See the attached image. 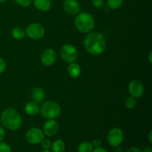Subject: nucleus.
<instances>
[{
  "label": "nucleus",
  "instance_id": "2f4dec72",
  "mask_svg": "<svg viewBox=\"0 0 152 152\" xmlns=\"http://www.w3.org/2000/svg\"><path fill=\"white\" fill-rule=\"evenodd\" d=\"M152 131H150L149 133H148V141H149L150 143H152Z\"/></svg>",
  "mask_w": 152,
  "mask_h": 152
},
{
  "label": "nucleus",
  "instance_id": "1a4fd4ad",
  "mask_svg": "<svg viewBox=\"0 0 152 152\" xmlns=\"http://www.w3.org/2000/svg\"><path fill=\"white\" fill-rule=\"evenodd\" d=\"M129 91L134 98H140L144 94V86L140 80H133L129 85Z\"/></svg>",
  "mask_w": 152,
  "mask_h": 152
},
{
  "label": "nucleus",
  "instance_id": "cd10ccee",
  "mask_svg": "<svg viewBox=\"0 0 152 152\" xmlns=\"http://www.w3.org/2000/svg\"><path fill=\"white\" fill-rule=\"evenodd\" d=\"M126 152H142V151L137 147H131L126 151Z\"/></svg>",
  "mask_w": 152,
  "mask_h": 152
},
{
  "label": "nucleus",
  "instance_id": "4468645a",
  "mask_svg": "<svg viewBox=\"0 0 152 152\" xmlns=\"http://www.w3.org/2000/svg\"><path fill=\"white\" fill-rule=\"evenodd\" d=\"M25 111L29 116L37 115L39 112V107L38 103L34 101L28 102L25 106Z\"/></svg>",
  "mask_w": 152,
  "mask_h": 152
},
{
  "label": "nucleus",
  "instance_id": "a211bd4d",
  "mask_svg": "<svg viewBox=\"0 0 152 152\" xmlns=\"http://www.w3.org/2000/svg\"><path fill=\"white\" fill-rule=\"evenodd\" d=\"M12 36L15 39L20 40L25 38V31L20 27H16L12 30Z\"/></svg>",
  "mask_w": 152,
  "mask_h": 152
},
{
  "label": "nucleus",
  "instance_id": "dca6fc26",
  "mask_svg": "<svg viewBox=\"0 0 152 152\" xmlns=\"http://www.w3.org/2000/svg\"><path fill=\"white\" fill-rule=\"evenodd\" d=\"M68 73L72 78H77L81 74V68L76 62H71L68 67Z\"/></svg>",
  "mask_w": 152,
  "mask_h": 152
},
{
  "label": "nucleus",
  "instance_id": "39448f33",
  "mask_svg": "<svg viewBox=\"0 0 152 152\" xmlns=\"http://www.w3.org/2000/svg\"><path fill=\"white\" fill-rule=\"evenodd\" d=\"M60 56L62 60L67 63L75 62L78 56L77 49L73 45L66 44L63 45L60 50Z\"/></svg>",
  "mask_w": 152,
  "mask_h": 152
},
{
  "label": "nucleus",
  "instance_id": "0eeeda50",
  "mask_svg": "<svg viewBox=\"0 0 152 152\" xmlns=\"http://www.w3.org/2000/svg\"><path fill=\"white\" fill-rule=\"evenodd\" d=\"M45 28L39 23H34L28 26L25 30V35L32 39H39L45 35Z\"/></svg>",
  "mask_w": 152,
  "mask_h": 152
},
{
  "label": "nucleus",
  "instance_id": "c756f323",
  "mask_svg": "<svg viewBox=\"0 0 152 152\" xmlns=\"http://www.w3.org/2000/svg\"><path fill=\"white\" fill-rule=\"evenodd\" d=\"M92 152H108L106 151V149H105L104 148L102 147H99V148H94V150Z\"/></svg>",
  "mask_w": 152,
  "mask_h": 152
},
{
  "label": "nucleus",
  "instance_id": "f704fd0d",
  "mask_svg": "<svg viewBox=\"0 0 152 152\" xmlns=\"http://www.w3.org/2000/svg\"><path fill=\"white\" fill-rule=\"evenodd\" d=\"M40 152H52V151H50V150H43V151H42Z\"/></svg>",
  "mask_w": 152,
  "mask_h": 152
},
{
  "label": "nucleus",
  "instance_id": "393cba45",
  "mask_svg": "<svg viewBox=\"0 0 152 152\" xmlns=\"http://www.w3.org/2000/svg\"><path fill=\"white\" fill-rule=\"evenodd\" d=\"M92 4L96 8H100L103 6L104 1L103 0H92Z\"/></svg>",
  "mask_w": 152,
  "mask_h": 152
},
{
  "label": "nucleus",
  "instance_id": "f257e3e1",
  "mask_svg": "<svg viewBox=\"0 0 152 152\" xmlns=\"http://www.w3.org/2000/svg\"><path fill=\"white\" fill-rule=\"evenodd\" d=\"M84 46L87 52L97 56L104 52L106 48V40L102 34L98 32H90L86 37Z\"/></svg>",
  "mask_w": 152,
  "mask_h": 152
},
{
  "label": "nucleus",
  "instance_id": "7c9ffc66",
  "mask_svg": "<svg viewBox=\"0 0 152 152\" xmlns=\"http://www.w3.org/2000/svg\"><path fill=\"white\" fill-rule=\"evenodd\" d=\"M142 152H152V148L151 146L145 147L143 150H142Z\"/></svg>",
  "mask_w": 152,
  "mask_h": 152
},
{
  "label": "nucleus",
  "instance_id": "f3484780",
  "mask_svg": "<svg viewBox=\"0 0 152 152\" xmlns=\"http://www.w3.org/2000/svg\"><path fill=\"white\" fill-rule=\"evenodd\" d=\"M51 148L52 152H64L65 150V144L62 140H56L52 143Z\"/></svg>",
  "mask_w": 152,
  "mask_h": 152
},
{
  "label": "nucleus",
  "instance_id": "bb28decb",
  "mask_svg": "<svg viewBox=\"0 0 152 152\" xmlns=\"http://www.w3.org/2000/svg\"><path fill=\"white\" fill-rule=\"evenodd\" d=\"M91 143L94 148H99V147H101V145H102V142H101V140L99 139H94Z\"/></svg>",
  "mask_w": 152,
  "mask_h": 152
},
{
  "label": "nucleus",
  "instance_id": "473e14b6",
  "mask_svg": "<svg viewBox=\"0 0 152 152\" xmlns=\"http://www.w3.org/2000/svg\"><path fill=\"white\" fill-rule=\"evenodd\" d=\"M151 55H152V53H151V52H150V53H149V55H148V60H149V62H150V63H151V62H152Z\"/></svg>",
  "mask_w": 152,
  "mask_h": 152
},
{
  "label": "nucleus",
  "instance_id": "ddd939ff",
  "mask_svg": "<svg viewBox=\"0 0 152 152\" xmlns=\"http://www.w3.org/2000/svg\"><path fill=\"white\" fill-rule=\"evenodd\" d=\"M34 4L36 8L41 11H48L51 8L50 0H34Z\"/></svg>",
  "mask_w": 152,
  "mask_h": 152
},
{
  "label": "nucleus",
  "instance_id": "f8f14e48",
  "mask_svg": "<svg viewBox=\"0 0 152 152\" xmlns=\"http://www.w3.org/2000/svg\"><path fill=\"white\" fill-rule=\"evenodd\" d=\"M63 9L68 14L75 15L80 11V4L77 0H65L63 3Z\"/></svg>",
  "mask_w": 152,
  "mask_h": 152
},
{
  "label": "nucleus",
  "instance_id": "7ed1b4c3",
  "mask_svg": "<svg viewBox=\"0 0 152 152\" xmlns=\"http://www.w3.org/2000/svg\"><path fill=\"white\" fill-rule=\"evenodd\" d=\"M74 24L77 29L83 34L91 32L95 26L94 19L88 13H81L77 15L74 20Z\"/></svg>",
  "mask_w": 152,
  "mask_h": 152
},
{
  "label": "nucleus",
  "instance_id": "423d86ee",
  "mask_svg": "<svg viewBox=\"0 0 152 152\" xmlns=\"http://www.w3.org/2000/svg\"><path fill=\"white\" fill-rule=\"evenodd\" d=\"M124 139V134L123 131L119 128H113L109 131L107 135V141L108 145L111 147L120 146Z\"/></svg>",
  "mask_w": 152,
  "mask_h": 152
},
{
  "label": "nucleus",
  "instance_id": "9b49d317",
  "mask_svg": "<svg viewBox=\"0 0 152 152\" xmlns=\"http://www.w3.org/2000/svg\"><path fill=\"white\" fill-rule=\"evenodd\" d=\"M59 130V125L55 120H48L43 126V133L47 137H53Z\"/></svg>",
  "mask_w": 152,
  "mask_h": 152
},
{
  "label": "nucleus",
  "instance_id": "9d476101",
  "mask_svg": "<svg viewBox=\"0 0 152 152\" xmlns=\"http://www.w3.org/2000/svg\"><path fill=\"white\" fill-rule=\"evenodd\" d=\"M56 60V53L53 49L48 48L41 55V62L45 66H51Z\"/></svg>",
  "mask_w": 152,
  "mask_h": 152
},
{
  "label": "nucleus",
  "instance_id": "5701e85b",
  "mask_svg": "<svg viewBox=\"0 0 152 152\" xmlns=\"http://www.w3.org/2000/svg\"><path fill=\"white\" fill-rule=\"evenodd\" d=\"M0 152H11V147L8 143L0 142Z\"/></svg>",
  "mask_w": 152,
  "mask_h": 152
},
{
  "label": "nucleus",
  "instance_id": "6e6552de",
  "mask_svg": "<svg viewBox=\"0 0 152 152\" xmlns=\"http://www.w3.org/2000/svg\"><path fill=\"white\" fill-rule=\"evenodd\" d=\"M26 140L33 145H37L45 138V134L41 129L38 128H31L27 132L25 135Z\"/></svg>",
  "mask_w": 152,
  "mask_h": 152
},
{
  "label": "nucleus",
  "instance_id": "b1692460",
  "mask_svg": "<svg viewBox=\"0 0 152 152\" xmlns=\"http://www.w3.org/2000/svg\"><path fill=\"white\" fill-rule=\"evenodd\" d=\"M16 1V3H17L18 4H19L22 7H29L30 5L32 3L33 0H14Z\"/></svg>",
  "mask_w": 152,
  "mask_h": 152
},
{
  "label": "nucleus",
  "instance_id": "20e7f679",
  "mask_svg": "<svg viewBox=\"0 0 152 152\" xmlns=\"http://www.w3.org/2000/svg\"><path fill=\"white\" fill-rule=\"evenodd\" d=\"M42 117L48 120H55L61 114V107L57 102L47 101L44 102L39 110Z\"/></svg>",
  "mask_w": 152,
  "mask_h": 152
},
{
  "label": "nucleus",
  "instance_id": "72a5a7b5",
  "mask_svg": "<svg viewBox=\"0 0 152 152\" xmlns=\"http://www.w3.org/2000/svg\"><path fill=\"white\" fill-rule=\"evenodd\" d=\"M116 151H115V152H122V148H120V146H117V147H116Z\"/></svg>",
  "mask_w": 152,
  "mask_h": 152
},
{
  "label": "nucleus",
  "instance_id": "2eb2a0df",
  "mask_svg": "<svg viewBox=\"0 0 152 152\" xmlns=\"http://www.w3.org/2000/svg\"><path fill=\"white\" fill-rule=\"evenodd\" d=\"M31 96L34 102H36L37 103H40L44 100L45 94V92L42 88L39 87H36L31 91Z\"/></svg>",
  "mask_w": 152,
  "mask_h": 152
},
{
  "label": "nucleus",
  "instance_id": "f03ea898",
  "mask_svg": "<svg viewBox=\"0 0 152 152\" xmlns=\"http://www.w3.org/2000/svg\"><path fill=\"white\" fill-rule=\"evenodd\" d=\"M1 122L6 129L11 131L18 130L22 126V117L13 108H7L1 114Z\"/></svg>",
  "mask_w": 152,
  "mask_h": 152
},
{
  "label": "nucleus",
  "instance_id": "a878e982",
  "mask_svg": "<svg viewBox=\"0 0 152 152\" xmlns=\"http://www.w3.org/2000/svg\"><path fill=\"white\" fill-rule=\"evenodd\" d=\"M6 68V62L2 58H0V74H2Z\"/></svg>",
  "mask_w": 152,
  "mask_h": 152
},
{
  "label": "nucleus",
  "instance_id": "4be33fe9",
  "mask_svg": "<svg viewBox=\"0 0 152 152\" xmlns=\"http://www.w3.org/2000/svg\"><path fill=\"white\" fill-rule=\"evenodd\" d=\"M40 143H41V146L43 150H49L50 148H51L52 142L49 139H45L44 138Z\"/></svg>",
  "mask_w": 152,
  "mask_h": 152
},
{
  "label": "nucleus",
  "instance_id": "c85d7f7f",
  "mask_svg": "<svg viewBox=\"0 0 152 152\" xmlns=\"http://www.w3.org/2000/svg\"><path fill=\"white\" fill-rule=\"evenodd\" d=\"M4 137H5V131L3 128L0 127V142L4 140Z\"/></svg>",
  "mask_w": 152,
  "mask_h": 152
},
{
  "label": "nucleus",
  "instance_id": "aec40b11",
  "mask_svg": "<svg viewBox=\"0 0 152 152\" xmlns=\"http://www.w3.org/2000/svg\"><path fill=\"white\" fill-rule=\"evenodd\" d=\"M123 1L124 0H108V4L111 9L116 10L121 7Z\"/></svg>",
  "mask_w": 152,
  "mask_h": 152
},
{
  "label": "nucleus",
  "instance_id": "c9c22d12",
  "mask_svg": "<svg viewBox=\"0 0 152 152\" xmlns=\"http://www.w3.org/2000/svg\"><path fill=\"white\" fill-rule=\"evenodd\" d=\"M5 1H7V0H0V2H4Z\"/></svg>",
  "mask_w": 152,
  "mask_h": 152
},
{
  "label": "nucleus",
  "instance_id": "6ab92c4d",
  "mask_svg": "<svg viewBox=\"0 0 152 152\" xmlns=\"http://www.w3.org/2000/svg\"><path fill=\"white\" fill-rule=\"evenodd\" d=\"M94 147L90 142H83L78 145L77 151L78 152H92Z\"/></svg>",
  "mask_w": 152,
  "mask_h": 152
},
{
  "label": "nucleus",
  "instance_id": "412c9836",
  "mask_svg": "<svg viewBox=\"0 0 152 152\" xmlns=\"http://www.w3.org/2000/svg\"><path fill=\"white\" fill-rule=\"evenodd\" d=\"M137 105V101L135 99V98H134L133 96H129L125 101V105H126V108L128 109H132V108H135Z\"/></svg>",
  "mask_w": 152,
  "mask_h": 152
}]
</instances>
